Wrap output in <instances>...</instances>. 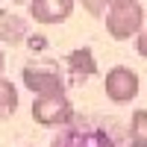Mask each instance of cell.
Returning a JSON list of instances; mask_svg holds the SVG:
<instances>
[{"instance_id":"6da1fadb","label":"cell","mask_w":147,"mask_h":147,"mask_svg":"<svg viewBox=\"0 0 147 147\" xmlns=\"http://www.w3.org/2000/svg\"><path fill=\"white\" fill-rule=\"evenodd\" d=\"M141 27H144V6L138 0H115V3H109L106 30L112 38L127 41L132 35H138Z\"/></svg>"},{"instance_id":"7a4b0ae2","label":"cell","mask_w":147,"mask_h":147,"mask_svg":"<svg viewBox=\"0 0 147 147\" xmlns=\"http://www.w3.org/2000/svg\"><path fill=\"white\" fill-rule=\"evenodd\" d=\"M21 77H24V85L35 97H62L65 94V80L53 65H27Z\"/></svg>"},{"instance_id":"3957f363","label":"cell","mask_w":147,"mask_h":147,"mask_svg":"<svg viewBox=\"0 0 147 147\" xmlns=\"http://www.w3.org/2000/svg\"><path fill=\"white\" fill-rule=\"evenodd\" d=\"M32 121L41 127H65L74 121V106L62 97H35L32 100Z\"/></svg>"},{"instance_id":"277c9868","label":"cell","mask_w":147,"mask_h":147,"mask_svg":"<svg viewBox=\"0 0 147 147\" xmlns=\"http://www.w3.org/2000/svg\"><path fill=\"white\" fill-rule=\"evenodd\" d=\"M138 74L136 71H129L124 65H118L106 74V80H103V88H106V97L112 103H129V100H136V94H138Z\"/></svg>"},{"instance_id":"5b68a950","label":"cell","mask_w":147,"mask_h":147,"mask_svg":"<svg viewBox=\"0 0 147 147\" xmlns=\"http://www.w3.org/2000/svg\"><path fill=\"white\" fill-rule=\"evenodd\" d=\"M50 147H115L112 136L97 127H71L59 132Z\"/></svg>"},{"instance_id":"8992f818","label":"cell","mask_w":147,"mask_h":147,"mask_svg":"<svg viewBox=\"0 0 147 147\" xmlns=\"http://www.w3.org/2000/svg\"><path fill=\"white\" fill-rule=\"evenodd\" d=\"M74 12V0H32L30 3V15L38 24H62L71 18Z\"/></svg>"},{"instance_id":"52a82bcc","label":"cell","mask_w":147,"mask_h":147,"mask_svg":"<svg viewBox=\"0 0 147 147\" xmlns=\"http://www.w3.org/2000/svg\"><path fill=\"white\" fill-rule=\"evenodd\" d=\"M68 68L77 74V77H91L97 74V62H94V53L88 47H77V50L68 53Z\"/></svg>"},{"instance_id":"ba28073f","label":"cell","mask_w":147,"mask_h":147,"mask_svg":"<svg viewBox=\"0 0 147 147\" xmlns=\"http://www.w3.org/2000/svg\"><path fill=\"white\" fill-rule=\"evenodd\" d=\"M129 147H147V112L136 109L129 118Z\"/></svg>"},{"instance_id":"9c48e42d","label":"cell","mask_w":147,"mask_h":147,"mask_svg":"<svg viewBox=\"0 0 147 147\" xmlns=\"http://www.w3.org/2000/svg\"><path fill=\"white\" fill-rule=\"evenodd\" d=\"M0 35H3V41H6V44H21V41H24V35H27V21L18 18V15L3 18Z\"/></svg>"},{"instance_id":"30bf717a","label":"cell","mask_w":147,"mask_h":147,"mask_svg":"<svg viewBox=\"0 0 147 147\" xmlns=\"http://www.w3.org/2000/svg\"><path fill=\"white\" fill-rule=\"evenodd\" d=\"M15 109H18V91L12 85V80L0 77V121L15 115Z\"/></svg>"},{"instance_id":"8fae6325","label":"cell","mask_w":147,"mask_h":147,"mask_svg":"<svg viewBox=\"0 0 147 147\" xmlns=\"http://www.w3.org/2000/svg\"><path fill=\"white\" fill-rule=\"evenodd\" d=\"M136 50H138V56H144V59H147V18H144L141 32H138V44H136Z\"/></svg>"},{"instance_id":"7c38bea8","label":"cell","mask_w":147,"mask_h":147,"mask_svg":"<svg viewBox=\"0 0 147 147\" xmlns=\"http://www.w3.org/2000/svg\"><path fill=\"white\" fill-rule=\"evenodd\" d=\"M0 77H3V50H0Z\"/></svg>"}]
</instances>
